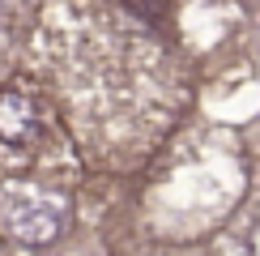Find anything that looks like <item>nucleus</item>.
<instances>
[{
	"label": "nucleus",
	"mask_w": 260,
	"mask_h": 256,
	"mask_svg": "<svg viewBox=\"0 0 260 256\" xmlns=\"http://www.w3.org/2000/svg\"><path fill=\"white\" fill-rule=\"evenodd\" d=\"M5 227L13 239L30 243V248H43L64 231V209L56 201L39 197V192H13L5 201Z\"/></svg>",
	"instance_id": "obj_1"
},
{
	"label": "nucleus",
	"mask_w": 260,
	"mask_h": 256,
	"mask_svg": "<svg viewBox=\"0 0 260 256\" xmlns=\"http://www.w3.org/2000/svg\"><path fill=\"white\" fill-rule=\"evenodd\" d=\"M39 137V107L30 94L5 90L0 94V141L9 145H26Z\"/></svg>",
	"instance_id": "obj_2"
},
{
	"label": "nucleus",
	"mask_w": 260,
	"mask_h": 256,
	"mask_svg": "<svg viewBox=\"0 0 260 256\" xmlns=\"http://www.w3.org/2000/svg\"><path fill=\"white\" fill-rule=\"evenodd\" d=\"M247 248H252V256H260V222L252 227V235H247Z\"/></svg>",
	"instance_id": "obj_3"
}]
</instances>
